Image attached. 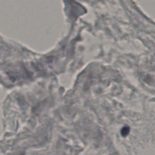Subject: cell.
Returning a JSON list of instances; mask_svg holds the SVG:
<instances>
[{"label":"cell","mask_w":155,"mask_h":155,"mask_svg":"<svg viewBox=\"0 0 155 155\" xmlns=\"http://www.w3.org/2000/svg\"><path fill=\"white\" fill-rule=\"evenodd\" d=\"M129 133V128L128 127H124L122 128V131H121V133L123 136H126Z\"/></svg>","instance_id":"cell-1"}]
</instances>
